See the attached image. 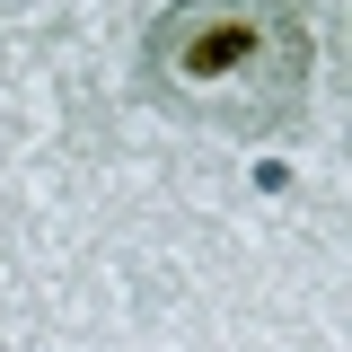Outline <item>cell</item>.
Segmentation results:
<instances>
[{"label":"cell","instance_id":"cell-1","mask_svg":"<svg viewBox=\"0 0 352 352\" xmlns=\"http://www.w3.org/2000/svg\"><path fill=\"white\" fill-rule=\"evenodd\" d=\"M308 18L300 0H176L150 36V80L185 115L229 132H282L308 97Z\"/></svg>","mask_w":352,"mask_h":352}]
</instances>
